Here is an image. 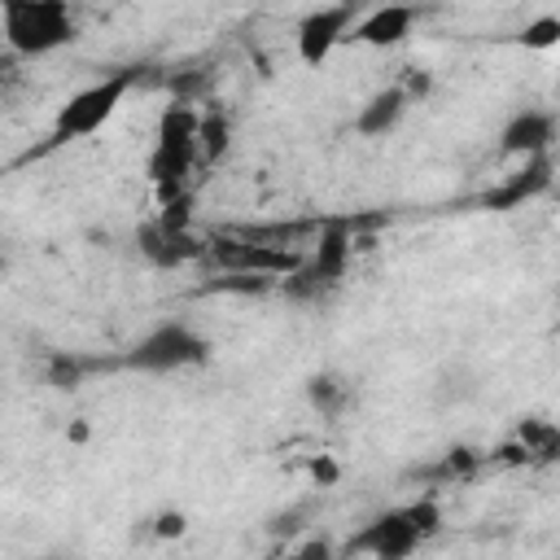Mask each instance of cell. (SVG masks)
<instances>
[{"label": "cell", "mask_w": 560, "mask_h": 560, "mask_svg": "<svg viewBox=\"0 0 560 560\" xmlns=\"http://www.w3.org/2000/svg\"><path fill=\"white\" fill-rule=\"evenodd\" d=\"M0 31L13 57H48L79 35L70 0H0Z\"/></svg>", "instance_id": "1"}, {"label": "cell", "mask_w": 560, "mask_h": 560, "mask_svg": "<svg viewBox=\"0 0 560 560\" xmlns=\"http://www.w3.org/2000/svg\"><path fill=\"white\" fill-rule=\"evenodd\" d=\"M197 162V114L175 101L162 109L158 118V140H153V153H149V179L158 188V201L184 192L188 184V171Z\"/></svg>", "instance_id": "2"}, {"label": "cell", "mask_w": 560, "mask_h": 560, "mask_svg": "<svg viewBox=\"0 0 560 560\" xmlns=\"http://www.w3.org/2000/svg\"><path fill=\"white\" fill-rule=\"evenodd\" d=\"M131 83H136V74L131 70H118V74H109V79L74 92L57 109V118H52V144H70V140H83V136L101 131L114 118V109L122 105V96L131 92Z\"/></svg>", "instance_id": "3"}, {"label": "cell", "mask_w": 560, "mask_h": 560, "mask_svg": "<svg viewBox=\"0 0 560 560\" xmlns=\"http://www.w3.org/2000/svg\"><path fill=\"white\" fill-rule=\"evenodd\" d=\"M210 359V341L201 332H192L188 324H158L149 328L131 350H127V368L140 372H179V368H197Z\"/></svg>", "instance_id": "4"}, {"label": "cell", "mask_w": 560, "mask_h": 560, "mask_svg": "<svg viewBox=\"0 0 560 560\" xmlns=\"http://www.w3.org/2000/svg\"><path fill=\"white\" fill-rule=\"evenodd\" d=\"M206 254L223 267V271H245V276H267V280H280L289 271L302 267V254L293 245H276V241H258V236H214L206 241Z\"/></svg>", "instance_id": "5"}, {"label": "cell", "mask_w": 560, "mask_h": 560, "mask_svg": "<svg viewBox=\"0 0 560 560\" xmlns=\"http://www.w3.org/2000/svg\"><path fill=\"white\" fill-rule=\"evenodd\" d=\"M350 26H354V0H337V4L311 9V13L298 22V57H302L306 66L328 61V52L346 39Z\"/></svg>", "instance_id": "6"}, {"label": "cell", "mask_w": 560, "mask_h": 560, "mask_svg": "<svg viewBox=\"0 0 560 560\" xmlns=\"http://www.w3.org/2000/svg\"><path fill=\"white\" fill-rule=\"evenodd\" d=\"M420 542H424V538H420V529L407 521V512H402V508H389V512H381L372 525H363V534L350 538V551H372L376 560H402V556H411Z\"/></svg>", "instance_id": "7"}, {"label": "cell", "mask_w": 560, "mask_h": 560, "mask_svg": "<svg viewBox=\"0 0 560 560\" xmlns=\"http://www.w3.org/2000/svg\"><path fill=\"white\" fill-rule=\"evenodd\" d=\"M136 245L153 267H184L206 254V241H197L192 228H162L158 219L136 232Z\"/></svg>", "instance_id": "8"}, {"label": "cell", "mask_w": 560, "mask_h": 560, "mask_svg": "<svg viewBox=\"0 0 560 560\" xmlns=\"http://www.w3.org/2000/svg\"><path fill=\"white\" fill-rule=\"evenodd\" d=\"M547 184H551V153H534V158H525V171H516L499 188H490L481 197V206L486 210H516L521 201L547 192Z\"/></svg>", "instance_id": "9"}, {"label": "cell", "mask_w": 560, "mask_h": 560, "mask_svg": "<svg viewBox=\"0 0 560 560\" xmlns=\"http://www.w3.org/2000/svg\"><path fill=\"white\" fill-rule=\"evenodd\" d=\"M411 22H416V9L411 4H381L368 18H359L346 35L354 44H368V48H394V44H402L411 35Z\"/></svg>", "instance_id": "10"}, {"label": "cell", "mask_w": 560, "mask_h": 560, "mask_svg": "<svg viewBox=\"0 0 560 560\" xmlns=\"http://www.w3.org/2000/svg\"><path fill=\"white\" fill-rule=\"evenodd\" d=\"M551 140H556V114L551 109H521L499 136L503 153H525V158L551 153Z\"/></svg>", "instance_id": "11"}, {"label": "cell", "mask_w": 560, "mask_h": 560, "mask_svg": "<svg viewBox=\"0 0 560 560\" xmlns=\"http://www.w3.org/2000/svg\"><path fill=\"white\" fill-rule=\"evenodd\" d=\"M407 105H411L407 92H402L398 83H389V88H381L376 96H368V105L354 114V131L368 136V140H381V136H389V131L402 122Z\"/></svg>", "instance_id": "12"}, {"label": "cell", "mask_w": 560, "mask_h": 560, "mask_svg": "<svg viewBox=\"0 0 560 560\" xmlns=\"http://www.w3.org/2000/svg\"><path fill=\"white\" fill-rule=\"evenodd\" d=\"M228 144H232V122L223 114H201L197 118V162H210V166L223 162Z\"/></svg>", "instance_id": "13"}, {"label": "cell", "mask_w": 560, "mask_h": 560, "mask_svg": "<svg viewBox=\"0 0 560 560\" xmlns=\"http://www.w3.org/2000/svg\"><path fill=\"white\" fill-rule=\"evenodd\" d=\"M521 44H525V48H551V44H560V18H556V13H542V18L525 22Z\"/></svg>", "instance_id": "14"}, {"label": "cell", "mask_w": 560, "mask_h": 560, "mask_svg": "<svg viewBox=\"0 0 560 560\" xmlns=\"http://www.w3.org/2000/svg\"><path fill=\"white\" fill-rule=\"evenodd\" d=\"M306 398H311L319 411L332 416V411L341 407V398H346V385H337L332 376H311V381H306Z\"/></svg>", "instance_id": "15"}, {"label": "cell", "mask_w": 560, "mask_h": 560, "mask_svg": "<svg viewBox=\"0 0 560 560\" xmlns=\"http://www.w3.org/2000/svg\"><path fill=\"white\" fill-rule=\"evenodd\" d=\"M276 280H267V276H245V271H223L219 280H210V289H219V293H267Z\"/></svg>", "instance_id": "16"}, {"label": "cell", "mask_w": 560, "mask_h": 560, "mask_svg": "<svg viewBox=\"0 0 560 560\" xmlns=\"http://www.w3.org/2000/svg\"><path fill=\"white\" fill-rule=\"evenodd\" d=\"M158 223H162V228H192V192L184 188V192L166 197V201H162Z\"/></svg>", "instance_id": "17"}, {"label": "cell", "mask_w": 560, "mask_h": 560, "mask_svg": "<svg viewBox=\"0 0 560 560\" xmlns=\"http://www.w3.org/2000/svg\"><path fill=\"white\" fill-rule=\"evenodd\" d=\"M402 512H407V521L420 529V538L438 534V525H442V508H438L433 499H416V503H407Z\"/></svg>", "instance_id": "18"}, {"label": "cell", "mask_w": 560, "mask_h": 560, "mask_svg": "<svg viewBox=\"0 0 560 560\" xmlns=\"http://www.w3.org/2000/svg\"><path fill=\"white\" fill-rule=\"evenodd\" d=\"M48 381H52L57 389H74V385L83 381V363H79V359H66V354H57V359L48 363Z\"/></svg>", "instance_id": "19"}, {"label": "cell", "mask_w": 560, "mask_h": 560, "mask_svg": "<svg viewBox=\"0 0 560 560\" xmlns=\"http://www.w3.org/2000/svg\"><path fill=\"white\" fill-rule=\"evenodd\" d=\"M184 529H188L184 512H162V516L153 521V534H158V538H179Z\"/></svg>", "instance_id": "20"}, {"label": "cell", "mask_w": 560, "mask_h": 560, "mask_svg": "<svg viewBox=\"0 0 560 560\" xmlns=\"http://www.w3.org/2000/svg\"><path fill=\"white\" fill-rule=\"evenodd\" d=\"M402 92H407V101H416V96H424L429 92V74H420V70H411L402 83H398Z\"/></svg>", "instance_id": "21"}, {"label": "cell", "mask_w": 560, "mask_h": 560, "mask_svg": "<svg viewBox=\"0 0 560 560\" xmlns=\"http://www.w3.org/2000/svg\"><path fill=\"white\" fill-rule=\"evenodd\" d=\"M311 477L324 481V486H332V481H337V464H332V459H315V464H311Z\"/></svg>", "instance_id": "22"}, {"label": "cell", "mask_w": 560, "mask_h": 560, "mask_svg": "<svg viewBox=\"0 0 560 560\" xmlns=\"http://www.w3.org/2000/svg\"><path fill=\"white\" fill-rule=\"evenodd\" d=\"M302 556H328V547H324V542H306Z\"/></svg>", "instance_id": "23"}, {"label": "cell", "mask_w": 560, "mask_h": 560, "mask_svg": "<svg viewBox=\"0 0 560 560\" xmlns=\"http://www.w3.org/2000/svg\"><path fill=\"white\" fill-rule=\"evenodd\" d=\"M70 4H74V0H70Z\"/></svg>", "instance_id": "24"}]
</instances>
